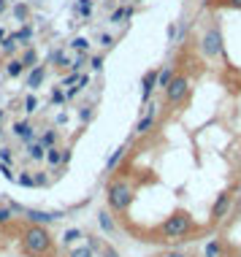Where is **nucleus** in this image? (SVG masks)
<instances>
[{"mask_svg": "<svg viewBox=\"0 0 241 257\" xmlns=\"http://www.w3.org/2000/svg\"><path fill=\"white\" fill-rule=\"evenodd\" d=\"M133 184L128 182L125 176H111L106 184V206L111 208L114 214H125L130 206H133Z\"/></svg>", "mask_w": 241, "mask_h": 257, "instance_id": "1", "label": "nucleus"}, {"mask_svg": "<svg viewBox=\"0 0 241 257\" xmlns=\"http://www.w3.org/2000/svg\"><path fill=\"white\" fill-rule=\"evenodd\" d=\"M195 230V222H192V217L187 211H174L171 217H165L160 222V227H157V235L160 238L157 241H176V238H182V241H187V235Z\"/></svg>", "mask_w": 241, "mask_h": 257, "instance_id": "2", "label": "nucleus"}, {"mask_svg": "<svg viewBox=\"0 0 241 257\" xmlns=\"http://www.w3.org/2000/svg\"><path fill=\"white\" fill-rule=\"evenodd\" d=\"M22 249L27 254H46L52 249V233L44 225H27L22 230Z\"/></svg>", "mask_w": 241, "mask_h": 257, "instance_id": "3", "label": "nucleus"}, {"mask_svg": "<svg viewBox=\"0 0 241 257\" xmlns=\"http://www.w3.org/2000/svg\"><path fill=\"white\" fill-rule=\"evenodd\" d=\"M165 92V103H168L171 108H179V106H184L190 98V79L184 73H176L174 79H171V84L163 89Z\"/></svg>", "mask_w": 241, "mask_h": 257, "instance_id": "4", "label": "nucleus"}, {"mask_svg": "<svg viewBox=\"0 0 241 257\" xmlns=\"http://www.w3.org/2000/svg\"><path fill=\"white\" fill-rule=\"evenodd\" d=\"M198 49H201V54L209 57V60H217L219 54H222V27H219V22H211L209 27H206Z\"/></svg>", "mask_w": 241, "mask_h": 257, "instance_id": "5", "label": "nucleus"}, {"mask_svg": "<svg viewBox=\"0 0 241 257\" xmlns=\"http://www.w3.org/2000/svg\"><path fill=\"white\" fill-rule=\"evenodd\" d=\"M230 208H233V192H219V195L214 198V203H211V211H209V219H211V225H219L225 217L230 214Z\"/></svg>", "mask_w": 241, "mask_h": 257, "instance_id": "6", "label": "nucleus"}, {"mask_svg": "<svg viewBox=\"0 0 241 257\" xmlns=\"http://www.w3.org/2000/svg\"><path fill=\"white\" fill-rule=\"evenodd\" d=\"M22 217L30 222V225H44V227H49V225H54V222H60L63 219V214L60 211H38V208H25L22 206Z\"/></svg>", "mask_w": 241, "mask_h": 257, "instance_id": "7", "label": "nucleus"}, {"mask_svg": "<svg viewBox=\"0 0 241 257\" xmlns=\"http://www.w3.org/2000/svg\"><path fill=\"white\" fill-rule=\"evenodd\" d=\"M46 81V65H38L36 68H30V71H25V87L30 89V92H36V89L41 87Z\"/></svg>", "mask_w": 241, "mask_h": 257, "instance_id": "8", "label": "nucleus"}, {"mask_svg": "<svg viewBox=\"0 0 241 257\" xmlns=\"http://www.w3.org/2000/svg\"><path fill=\"white\" fill-rule=\"evenodd\" d=\"M155 87H157V68H149V71L141 76V103L144 106L149 103V98H152Z\"/></svg>", "mask_w": 241, "mask_h": 257, "instance_id": "9", "label": "nucleus"}, {"mask_svg": "<svg viewBox=\"0 0 241 257\" xmlns=\"http://www.w3.org/2000/svg\"><path fill=\"white\" fill-rule=\"evenodd\" d=\"M155 122H157V111H155V106H144V116L139 119V124H136V136H147L149 130L155 127Z\"/></svg>", "mask_w": 241, "mask_h": 257, "instance_id": "10", "label": "nucleus"}, {"mask_svg": "<svg viewBox=\"0 0 241 257\" xmlns=\"http://www.w3.org/2000/svg\"><path fill=\"white\" fill-rule=\"evenodd\" d=\"M11 133L19 138V141H36V127H33L27 119H19V122H14V127H11Z\"/></svg>", "mask_w": 241, "mask_h": 257, "instance_id": "11", "label": "nucleus"}, {"mask_svg": "<svg viewBox=\"0 0 241 257\" xmlns=\"http://www.w3.org/2000/svg\"><path fill=\"white\" fill-rule=\"evenodd\" d=\"M128 149H130V144H122V147H116V149L111 152V157L106 160V173H108V176H111V173H116V171H119V163H122V160H125Z\"/></svg>", "mask_w": 241, "mask_h": 257, "instance_id": "12", "label": "nucleus"}, {"mask_svg": "<svg viewBox=\"0 0 241 257\" xmlns=\"http://www.w3.org/2000/svg\"><path fill=\"white\" fill-rule=\"evenodd\" d=\"M25 149H27V160H36V163L46 160V147L41 141H27Z\"/></svg>", "mask_w": 241, "mask_h": 257, "instance_id": "13", "label": "nucleus"}, {"mask_svg": "<svg viewBox=\"0 0 241 257\" xmlns=\"http://www.w3.org/2000/svg\"><path fill=\"white\" fill-rule=\"evenodd\" d=\"M71 11L76 14V17H81V19H89L92 11H95V3L92 0H76V3L71 6Z\"/></svg>", "mask_w": 241, "mask_h": 257, "instance_id": "14", "label": "nucleus"}, {"mask_svg": "<svg viewBox=\"0 0 241 257\" xmlns=\"http://www.w3.org/2000/svg\"><path fill=\"white\" fill-rule=\"evenodd\" d=\"M176 76V68L174 65H165V68H157V89H165L171 84V79Z\"/></svg>", "mask_w": 241, "mask_h": 257, "instance_id": "15", "label": "nucleus"}, {"mask_svg": "<svg viewBox=\"0 0 241 257\" xmlns=\"http://www.w3.org/2000/svg\"><path fill=\"white\" fill-rule=\"evenodd\" d=\"M49 62H52L54 68H71V65H73V60L65 54V49H57V52H52V54H49Z\"/></svg>", "mask_w": 241, "mask_h": 257, "instance_id": "16", "label": "nucleus"}, {"mask_svg": "<svg viewBox=\"0 0 241 257\" xmlns=\"http://www.w3.org/2000/svg\"><path fill=\"white\" fill-rule=\"evenodd\" d=\"M33 33H36V30H33V25H22L17 33H14V38H17L19 44H22V49H25V46H30V41H33Z\"/></svg>", "mask_w": 241, "mask_h": 257, "instance_id": "17", "label": "nucleus"}, {"mask_svg": "<svg viewBox=\"0 0 241 257\" xmlns=\"http://www.w3.org/2000/svg\"><path fill=\"white\" fill-rule=\"evenodd\" d=\"M22 65H25V71H30V68H36L38 65V52L33 49V46H25V52H22Z\"/></svg>", "mask_w": 241, "mask_h": 257, "instance_id": "18", "label": "nucleus"}, {"mask_svg": "<svg viewBox=\"0 0 241 257\" xmlns=\"http://www.w3.org/2000/svg\"><path fill=\"white\" fill-rule=\"evenodd\" d=\"M98 225H100V230L103 233H116V225H114V219H111V214L108 211H98Z\"/></svg>", "mask_w": 241, "mask_h": 257, "instance_id": "19", "label": "nucleus"}, {"mask_svg": "<svg viewBox=\"0 0 241 257\" xmlns=\"http://www.w3.org/2000/svg\"><path fill=\"white\" fill-rule=\"evenodd\" d=\"M6 76H11V79H19V76H25V65H22V60H9L6 62Z\"/></svg>", "mask_w": 241, "mask_h": 257, "instance_id": "20", "label": "nucleus"}, {"mask_svg": "<svg viewBox=\"0 0 241 257\" xmlns=\"http://www.w3.org/2000/svg\"><path fill=\"white\" fill-rule=\"evenodd\" d=\"M46 163H49V168H60V163H63V149L60 147L46 149Z\"/></svg>", "mask_w": 241, "mask_h": 257, "instance_id": "21", "label": "nucleus"}, {"mask_svg": "<svg viewBox=\"0 0 241 257\" xmlns=\"http://www.w3.org/2000/svg\"><path fill=\"white\" fill-rule=\"evenodd\" d=\"M38 141L44 144L46 149H52V147H57V144H60V133H57V130H46V133H41Z\"/></svg>", "mask_w": 241, "mask_h": 257, "instance_id": "22", "label": "nucleus"}, {"mask_svg": "<svg viewBox=\"0 0 241 257\" xmlns=\"http://www.w3.org/2000/svg\"><path fill=\"white\" fill-rule=\"evenodd\" d=\"M17 44H19V41L17 38H14V36H6L3 41H0V49H3V54H6V57H14V52H17Z\"/></svg>", "mask_w": 241, "mask_h": 257, "instance_id": "23", "label": "nucleus"}, {"mask_svg": "<svg viewBox=\"0 0 241 257\" xmlns=\"http://www.w3.org/2000/svg\"><path fill=\"white\" fill-rule=\"evenodd\" d=\"M133 17V6H128V9H114L111 11V17H108V22H122V19H130Z\"/></svg>", "mask_w": 241, "mask_h": 257, "instance_id": "24", "label": "nucleus"}, {"mask_svg": "<svg viewBox=\"0 0 241 257\" xmlns=\"http://www.w3.org/2000/svg\"><path fill=\"white\" fill-rule=\"evenodd\" d=\"M79 238H81V230H79V227H68V230L63 233V244H65V246H73Z\"/></svg>", "mask_w": 241, "mask_h": 257, "instance_id": "25", "label": "nucleus"}, {"mask_svg": "<svg viewBox=\"0 0 241 257\" xmlns=\"http://www.w3.org/2000/svg\"><path fill=\"white\" fill-rule=\"evenodd\" d=\"M68 49H73V52H79V54H87L89 52V41L79 36V38H73L71 44H68Z\"/></svg>", "mask_w": 241, "mask_h": 257, "instance_id": "26", "label": "nucleus"}, {"mask_svg": "<svg viewBox=\"0 0 241 257\" xmlns=\"http://www.w3.org/2000/svg\"><path fill=\"white\" fill-rule=\"evenodd\" d=\"M49 98H52V103H54V106H63V103H68V98H65V89L60 87V84L52 89V95H49Z\"/></svg>", "mask_w": 241, "mask_h": 257, "instance_id": "27", "label": "nucleus"}, {"mask_svg": "<svg viewBox=\"0 0 241 257\" xmlns=\"http://www.w3.org/2000/svg\"><path fill=\"white\" fill-rule=\"evenodd\" d=\"M14 17H17L19 22H27V19H30V9H27L25 3H17L14 6Z\"/></svg>", "mask_w": 241, "mask_h": 257, "instance_id": "28", "label": "nucleus"}, {"mask_svg": "<svg viewBox=\"0 0 241 257\" xmlns=\"http://www.w3.org/2000/svg\"><path fill=\"white\" fill-rule=\"evenodd\" d=\"M95 252L89 249L87 244L84 246H71V252H68V257H92Z\"/></svg>", "mask_w": 241, "mask_h": 257, "instance_id": "29", "label": "nucleus"}, {"mask_svg": "<svg viewBox=\"0 0 241 257\" xmlns=\"http://www.w3.org/2000/svg\"><path fill=\"white\" fill-rule=\"evenodd\" d=\"M25 111H27V114L38 111V98H36L33 92H27V95H25Z\"/></svg>", "mask_w": 241, "mask_h": 257, "instance_id": "30", "label": "nucleus"}, {"mask_svg": "<svg viewBox=\"0 0 241 257\" xmlns=\"http://www.w3.org/2000/svg\"><path fill=\"white\" fill-rule=\"evenodd\" d=\"M19 187H36V179H33V173H27V171H22V176H17L14 179Z\"/></svg>", "mask_w": 241, "mask_h": 257, "instance_id": "31", "label": "nucleus"}, {"mask_svg": "<svg viewBox=\"0 0 241 257\" xmlns=\"http://www.w3.org/2000/svg\"><path fill=\"white\" fill-rule=\"evenodd\" d=\"M79 79H81V73H79V71H71V73H68L63 81H60V87H63V89H68V87H73V84H76Z\"/></svg>", "mask_w": 241, "mask_h": 257, "instance_id": "32", "label": "nucleus"}, {"mask_svg": "<svg viewBox=\"0 0 241 257\" xmlns=\"http://www.w3.org/2000/svg\"><path fill=\"white\" fill-rule=\"evenodd\" d=\"M222 254V246H219V241H211V244H206V257H219Z\"/></svg>", "mask_w": 241, "mask_h": 257, "instance_id": "33", "label": "nucleus"}, {"mask_svg": "<svg viewBox=\"0 0 241 257\" xmlns=\"http://www.w3.org/2000/svg\"><path fill=\"white\" fill-rule=\"evenodd\" d=\"M100 46H103V49H114V44H116V38L114 36H108V33H100Z\"/></svg>", "mask_w": 241, "mask_h": 257, "instance_id": "34", "label": "nucleus"}, {"mask_svg": "<svg viewBox=\"0 0 241 257\" xmlns=\"http://www.w3.org/2000/svg\"><path fill=\"white\" fill-rule=\"evenodd\" d=\"M89 68H92V71H103V57L100 54H89Z\"/></svg>", "mask_w": 241, "mask_h": 257, "instance_id": "35", "label": "nucleus"}, {"mask_svg": "<svg viewBox=\"0 0 241 257\" xmlns=\"http://www.w3.org/2000/svg\"><path fill=\"white\" fill-rule=\"evenodd\" d=\"M0 163H14V149L11 147H3V149H0Z\"/></svg>", "mask_w": 241, "mask_h": 257, "instance_id": "36", "label": "nucleus"}, {"mask_svg": "<svg viewBox=\"0 0 241 257\" xmlns=\"http://www.w3.org/2000/svg\"><path fill=\"white\" fill-rule=\"evenodd\" d=\"M87 246L92 249V252H100V249H103V244H100L98 235H87Z\"/></svg>", "mask_w": 241, "mask_h": 257, "instance_id": "37", "label": "nucleus"}, {"mask_svg": "<svg viewBox=\"0 0 241 257\" xmlns=\"http://www.w3.org/2000/svg\"><path fill=\"white\" fill-rule=\"evenodd\" d=\"M11 206H0V225H6V222H11Z\"/></svg>", "mask_w": 241, "mask_h": 257, "instance_id": "38", "label": "nucleus"}, {"mask_svg": "<svg viewBox=\"0 0 241 257\" xmlns=\"http://www.w3.org/2000/svg\"><path fill=\"white\" fill-rule=\"evenodd\" d=\"M79 119H81V122H89V119H92V106H81V108H79Z\"/></svg>", "mask_w": 241, "mask_h": 257, "instance_id": "39", "label": "nucleus"}, {"mask_svg": "<svg viewBox=\"0 0 241 257\" xmlns=\"http://www.w3.org/2000/svg\"><path fill=\"white\" fill-rule=\"evenodd\" d=\"M214 6H228V9H238L241 11V0H217Z\"/></svg>", "mask_w": 241, "mask_h": 257, "instance_id": "40", "label": "nucleus"}, {"mask_svg": "<svg viewBox=\"0 0 241 257\" xmlns=\"http://www.w3.org/2000/svg\"><path fill=\"white\" fill-rule=\"evenodd\" d=\"M100 254H103V257H119V252H116L114 246H108V244H103V249H100Z\"/></svg>", "mask_w": 241, "mask_h": 257, "instance_id": "41", "label": "nucleus"}, {"mask_svg": "<svg viewBox=\"0 0 241 257\" xmlns=\"http://www.w3.org/2000/svg\"><path fill=\"white\" fill-rule=\"evenodd\" d=\"M0 173H3L6 179H11V182H14V179H17V176H14V173H11V165H9V163H0Z\"/></svg>", "mask_w": 241, "mask_h": 257, "instance_id": "42", "label": "nucleus"}, {"mask_svg": "<svg viewBox=\"0 0 241 257\" xmlns=\"http://www.w3.org/2000/svg\"><path fill=\"white\" fill-rule=\"evenodd\" d=\"M33 179H36V187H46V182H49L44 171H38V173H36V176H33Z\"/></svg>", "mask_w": 241, "mask_h": 257, "instance_id": "43", "label": "nucleus"}, {"mask_svg": "<svg viewBox=\"0 0 241 257\" xmlns=\"http://www.w3.org/2000/svg\"><path fill=\"white\" fill-rule=\"evenodd\" d=\"M241 217V195L233 200V219H238Z\"/></svg>", "mask_w": 241, "mask_h": 257, "instance_id": "44", "label": "nucleus"}, {"mask_svg": "<svg viewBox=\"0 0 241 257\" xmlns=\"http://www.w3.org/2000/svg\"><path fill=\"white\" fill-rule=\"evenodd\" d=\"M163 257H187L184 252H179V249H171V252H165Z\"/></svg>", "mask_w": 241, "mask_h": 257, "instance_id": "45", "label": "nucleus"}, {"mask_svg": "<svg viewBox=\"0 0 241 257\" xmlns=\"http://www.w3.org/2000/svg\"><path fill=\"white\" fill-rule=\"evenodd\" d=\"M68 163H71V149H63V163L60 165H68Z\"/></svg>", "mask_w": 241, "mask_h": 257, "instance_id": "46", "label": "nucleus"}, {"mask_svg": "<svg viewBox=\"0 0 241 257\" xmlns=\"http://www.w3.org/2000/svg\"><path fill=\"white\" fill-rule=\"evenodd\" d=\"M68 122V114H65V111H63V114H57V124H65Z\"/></svg>", "mask_w": 241, "mask_h": 257, "instance_id": "47", "label": "nucleus"}, {"mask_svg": "<svg viewBox=\"0 0 241 257\" xmlns=\"http://www.w3.org/2000/svg\"><path fill=\"white\" fill-rule=\"evenodd\" d=\"M6 6H9V0H0V11H6Z\"/></svg>", "mask_w": 241, "mask_h": 257, "instance_id": "48", "label": "nucleus"}, {"mask_svg": "<svg viewBox=\"0 0 241 257\" xmlns=\"http://www.w3.org/2000/svg\"><path fill=\"white\" fill-rule=\"evenodd\" d=\"M6 38V30H3V27H0V41H3Z\"/></svg>", "mask_w": 241, "mask_h": 257, "instance_id": "49", "label": "nucleus"}, {"mask_svg": "<svg viewBox=\"0 0 241 257\" xmlns=\"http://www.w3.org/2000/svg\"><path fill=\"white\" fill-rule=\"evenodd\" d=\"M3 116H6V111H3V108H0V122H3Z\"/></svg>", "mask_w": 241, "mask_h": 257, "instance_id": "50", "label": "nucleus"}, {"mask_svg": "<svg viewBox=\"0 0 241 257\" xmlns=\"http://www.w3.org/2000/svg\"><path fill=\"white\" fill-rule=\"evenodd\" d=\"M157 257H163V254H157Z\"/></svg>", "mask_w": 241, "mask_h": 257, "instance_id": "51", "label": "nucleus"}]
</instances>
